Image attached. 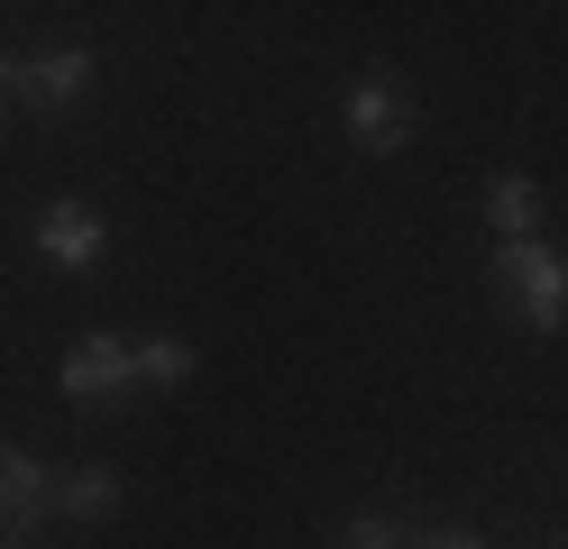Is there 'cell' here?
I'll use <instances>...</instances> for the list:
<instances>
[{
  "mask_svg": "<svg viewBox=\"0 0 568 549\" xmlns=\"http://www.w3.org/2000/svg\"><path fill=\"white\" fill-rule=\"evenodd\" d=\"M495 284L514 293V312L531 329H559L568 321V256L550 238H495Z\"/></svg>",
  "mask_w": 568,
  "mask_h": 549,
  "instance_id": "6da1fadb",
  "label": "cell"
},
{
  "mask_svg": "<svg viewBox=\"0 0 568 549\" xmlns=\"http://www.w3.org/2000/svg\"><path fill=\"white\" fill-rule=\"evenodd\" d=\"M339 120H348V138H358L367 156H395V146L413 138V101H404V83H395V73H367V83L348 92V110H339Z\"/></svg>",
  "mask_w": 568,
  "mask_h": 549,
  "instance_id": "7a4b0ae2",
  "label": "cell"
},
{
  "mask_svg": "<svg viewBox=\"0 0 568 549\" xmlns=\"http://www.w3.org/2000/svg\"><path fill=\"white\" fill-rule=\"evenodd\" d=\"M101 247H111V230H101L92 202H47L38 211V256H47V266L83 275V266H101Z\"/></svg>",
  "mask_w": 568,
  "mask_h": 549,
  "instance_id": "3957f363",
  "label": "cell"
},
{
  "mask_svg": "<svg viewBox=\"0 0 568 549\" xmlns=\"http://www.w3.org/2000/svg\"><path fill=\"white\" fill-rule=\"evenodd\" d=\"M129 385H138V348L111 339V329H92V339L64 357V394H74V403H111V394H129Z\"/></svg>",
  "mask_w": 568,
  "mask_h": 549,
  "instance_id": "277c9868",
  "label": "cell"
},
{
  "mask_svg": "<svg viewBox=\"0 0 568 549\" xmlns=\"http://www.w3.org/2000/svg\"><path fill=\"white\" fill-rule=\"evenodd\" d=\"M55 504V476L38 467V458H28V449H0V531H28V522H38V512Z\"/></svg>",
  "mask_w": 568,
  "mask_h": 549,
  "instance_id": "5b68a950",
  "label": "cell"
},
{
  "mask_svg": "<svg viewBox=\"0 0 568 549\" xmlns=\"http://www.w3.org/2000/svg\"><path fill=\"white\" fill-rule=\"evenodd\" d=\"M83 92H92V55H83V47L28 55V101H47V110H74Z\"/></svg>",
  "mask_w": 568,
  "mask_h": 549,
  "instance_id": "8992f818",
  "label": "cell"
},
{
  "mask_svg": "<svg viewBox=\"0 0 568 549\" xmlns=\"http://www.w3.org/2000/svg\"><path fill=\"white\" fill-rule=\"evenodd\" d=\"M486 230L495 238H541V183L531 174H495L486 183Z\"/></svg>",
  "mask_w": 568,
  "mask_h": 549,
  "instance_id": "52a82bcc",
  "label": "cell"
},
{
  "mask_svg": "<svg viewBox=\"0 0 568 549\" xmlns=\"http://www.w3.org/2000/svg\"><path fill=\"white\" fill-rule=\"evenodd\" d=\"M55 504L74 512V522H111V512L129 504V486H120L111 467H74V476H64V486H55Z\"/></svg>",
  "mask_w": 568,
  "mask_h": 549,
  "instance_id": "ba28073f",
  "label": "cell"
},
{
  "mask_svg": "<svg viewBox=\"0 0 568 549\" xmlns=\"http://www.w3.org/2000/svg\"><path fill=\"white\" fill-rule=\"evenodd\" d=\"M138 385H156V394L193 385V339H138Z\"/></svg>",
  "mask_w": 568,
  "mask_h": 549,
  "instance_id": "9c48e42d",
  "label": "cell"
},
{
  "mask_svg": "<svg viewBox=\"0 0 568 549\" xmlns=\"http://www.w3.org/2000/svg\"><path fill=\"white\" fill-rule=\"evenodd\" d=\"M348 549H404V531H395V522H376V512H367V522H348Z\"/></svg>",
  "mask_w": 568,
  "mask_h": 549,
  "instance_id": "30bf717a",
  "label": "cell"
},
{
  "mask_svg": "<svg viewBox=\"0 0 568 549\" xmlns=\"http://www.w3.org/2000/svg\"><path fill=\"white\" fill-rule=\"evenodd\" d=\"M28 101V55H0V110Z\"/></svg>",
  "mask_w": 568,
  "mask_h": 549,
  "instance_id": "8fae6325",
  "label": "cell"
},
{
  "mask_svg": "<svg viewBox=\"0 0 568 549\" xmlns=\"http://www.w3.org/2000/svg\"><path fill=\"white\" fill-rule=\"evenodd\" d=\"M404 549H486L477 531H422V540H404Z\"/></svg>",
  "mask_w": 568,
  "mask_h": 549,
  "instance_id": "7c38bea8",
  "label": "cell"
},
{
  "mask_svg": "<svg viewBox=\"0 0 568 549\" xmlns=\"http://www.w3.org/2000/svg\"><path fill=\"white\" fill-rule=\"evenodd\" d=\"M0 549H28V540H0Z\"/></svg>",
  "mask_w": 568,
  "mask_h": 549,
  "instance_id": "4fadbf2b",
  "label": "cell"
}]
</instances>
